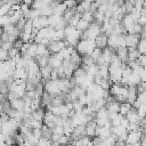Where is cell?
<instances>
[{
    "label": "cell",
    "mask_w": 146,
    "mask_h": 146,
    "mask_svg": "<svg viewBox=\"0 0 146 146\" xmlns=\"http://www.w3.org/2000/svg\"><path fill=\"white\" fill-rule=\"evenodd\" d=\"M76 51L81 55H90L95 49H96V43L95 40H81L79 42V44L76 46Z\"/></svg>",
    "instance_id": "6da1fadb"
},
{
    "label": "cell",
    "mask_w": 146,
    "mask_h": 146,
    "mask_svg": "<svg viewBox=\"0 0 146 146\" xmlns=\"http://www.w3.org/2000/svg\"><path fill=\"white\" fill-rule=\"evenodd\" d=\"M47 47H48L49 52L52 55V54H59V52H60L65 47H67V46H66L65 41H51L50 44L47 46Z\"/></svg>",
    "instance_id": "7a4b0ae2"
},
{
    "label": "cell",
    "mask_w": 146,
    "mask_h": 146,
    "mask_svg": "<svg viewBox=\"0 0 146 146\" xmlns=\"http://www.w3.org/2000/svg\"><path fill=\"white\" fill-rule=\"evenodd\" d=\"M95 43H96V48H100V49H105L108 47V35L106 33H100L96 39H95Z\"/></svg>",
    "instance_id": "3957f363"
},
{
    "label": "cell",
    "mask_w": 146,
    "mask_h": 146,
    "mask_svg": "<svg viewBox=\"0 0 146 146\" xmlns=\"http://www.w3.org/2000/svg\"><path fill=\"white\" fill-rule=\"evenodd\" d=\"M127 41V48H137L139 41H140V34H127L125 38Z\"/></svg>",
    "instance_id": "277c9868"
},
{
    "label": "cell",
    "mask_w": 146,
    "mask_h": 146,
    "mask_svg": "<svg viewBox=\"0 0 146 146\" xmlns=\"http://www.w3.org/2000/svg\"><path fill=\"white\" fill-rule=\"evenodd\" d=\"M33 26L41 30L43 27H48L49 26V17L47 16H39L36 18L33 19Z\"/></svg>",
    "instance_id": "5b68a950"
},
{
    "label": "cell",
    "mask_w": 146,
    "mask_h": 146,
    "mask_svg": "<svg viewBox=\"0 0 146 146\" xmlns=\"http://www.w3.org/2000/svg\"><path fill=\"white\" fill-rule=\"evenodd\" d=\"M63 60L64 59L62 58V56L59 54H52L49 57V64L48 65L51 66L52 68H59L63 64Z\"/></svg>",
    "instance_id": "8992f818"
},
{
    "label": "cell",
    "mask_w": 146,
    "mask_h": 146,
    "mask_svg": "<svg viewBox=\"0 0 146 146\" xmlns=\"http://www.w3.org/2000/svg\"><path fill=\"white\" fill-rule=\"evenodd\" d=\"M44 90L47 92H49L50 95H54V94H59L62 92L57 86V82L54 81V80H48L47 82H44Z\"/></svg>",
    "instance_id": "52a82bcc"
},
{
    "label": "cell",
    "mask_w": 146,
    "mask_h": 146,
    "mask_svg": "<svg viewBox=\"0 0 146 146\" xmlns=\"http://www.w3.org/2000/svg\"><path fill=\"white\" fill-rule=\"evenodd\" d=\"M138 98V91H137V86H129L128 87V96H127V103L133 104Z\"/></svg>",
    "instance_id": "ba28073f"
},
{
    "label": "cell",
    "mask_w": 146,
    "mask_h": 146,
    "mask_svg": "<svg viewBox=\"0 0 146 146\" xmlns=\"http://www.w3.org/2000/svg\"><path fill=\"white\" fill-rule=\"evenodd\" d=\"M13 76L15 80H26L29 76V71L26 67H16Z\"/></svg>",
    "instance_id": "9c48e42d"
},
{
    "label": "cell",
    "mask_w": 146,
    "mask_h": 146,
    "mask_svg": "<svg viewBox=\"0 0 146 146\" xmlns=\"http://www.w3.org/2000/svg\"><path fill=\"white\" fill-rule=\"evenodd\" d=\"M115 51H116V55L119 56V58L122 60V63L129 62V50L127 47H119Z\"/></svg>",
    "instance_id": "30bf717a"
},
{
    "label": "cell",
    "mask_w": 146,
    "mask_h": 146,
    "mask_svg": "<svg viewBox=\"0 0 146 146\" xmlns=\"http://www.w3.org/2000/svg\"><path fill=\"white\" fill-rule=\"evenodd\" d=\"M125 117L129 120L130 123H139L140 121V116L138 115V112H137V108H135L133 106L131 107V110L129 111V113L125 115Z\"/></svg>",
    "instance_id": "8fae6325"
},
{
    "label": "cell",
    "mask_w": 146,
    "mask_h": 146,
    "mask_svg": "<svg viewBox=\"0 0 146 146\" xmlns=\"http://www.w3.org/2000/svg\"><path fill=\"white\" fill-rule=\"evenodd\" d=\"M97 123L96 121H89L87 124H86V130H87V136L90 137V138H94L96 136V129H97Z\"/></svg>",
    "instance_id": "7c38bea8"
},
{
    "label": "cell",
    "mask_w": 146,
    "mask_h": 146,
    "mask_svg": "<svg viewBox=\"0 0 146 146\" xmlns=\"http://www.w3.org/2000/svg\"><path fill=\"white\" fill-rule=\"evenodd\" d=\"M10 105L13 108H15L16 111H19V112H24V110H25V102L23 98H17L15 100H11Z\"/></svg>",
    "instance_id": "4fadbf2b"
},
{
    "label": "cell",
    "mask_w": 146,
    "mask_h": 146,
    "mask_svg": "<svg viewBox=\"0 0 146 146\" xmlns=\"http://www.w3.org/2000/svg\"><path fill=\"white\" fill-rule=\"evenodd\" d=\"M106 110L108 111V113H120V107H121V103L114 100L112 103H106Z\"/></svg>",
    "instance_id": "5bb4252c"
},
{
    "label": "cell",
    "mask_w": 146,
    "mask_h": 146,
    "mask_svg": "<svg viewBox=\"0 0 146 146\" xmlns=\"http://www.w3.org/2000/svg\"><path fill=\"white\" fill-rule=\"evenodd\" d=\"M44 115H46V110H43V107H40L31 113V116L33 120H38V121H42V122H43Z\"/></svg>",
    "instance_id": "9a60e30c"
},
{
    "label": "cell",
    "mask_w": 146,
    "mask_h": 146,
    "mask_svg": "<svg viewBox=\"0 0 146 146\" xmlns=\"http://www.w3.org/2000/svg\"><path fill=\"white\" fill-rule=\"evenodd\" d=\"M122 23H123L124 27L127 29V31H129L136 22H135V19L132 18V16H131L130 14H127V15H124V17H123V19H122Z\"/></svg>",
    "instance_id": "2e32d148"
},
{
    "label": "cell",
    "mask_w": 146,
    "mask_h": 146,
    "mask_svg": "<svg viewBox=\"0 0 146 146\" xmlns=\"http://www.w3.org/2000/svg\"><path fill=\"white\" fill-rule=\"evenodd\" d=\"M128 132H129V131H128L125 128H123L122 125H119V127H112V133L116 135L119 138H120V137H122L123 135L128 133Z\"/></svg>",
    "instance_id": "e0dca14e"
},
{
    "label": "cell",
    "mask_w": 146,
    "mask_h": 146,
    "mask_svg": "<svg viewBox=\"0 0 146 146\" xmlns=\"http://www.w3.org/2000/svg\"><path fill=\"white\" fill-rule=\"evenodd\" d=\"M49 57L50 55H44V56H38L35 58V60L38 62V64L40 65V67H44L49 64Z\"/></svg>",
    "instance_id": "ac0fdd59"
},
{
    "label": "cell",
    "mask_w": 146,
    "mask_h": 146,
    "mask_svg": "<svg viewBox=\"0 0 146 146\" xmlns=\"http://www.w3.org/2000/svg\"><path fill=\"white\" fill-rule=\"evenodd\" d=\"M89 26H90V23H88L87 21H84V19L81 18L79 21L78 25H76V30L80 31V32H84V31H87L89 29Z\"/></svg>",
    "instance_id": "d6986e66"
},
{
    "label": "cell",
    "mask_w": 146,
    "mask_h": 146,
    "mask_svg": "<svg viewBox=\"0 0 146 146\" xmlns=\"http://www.w3.org/2000/svg\"><path fill=\"white\" fill-rule=\"evenodd\" d=\"M129 50V60H137L141 55L137 48H128Z\"/></svg>",
    "instance_id": "ffe728a7"
},
{
    "label": "cell",
    "mask_w": 146,
    "mask_h": 146,
    "mask_svg": "<svg viewBox=\"0 0 146 146\" xmlns=\"http://www.w3.org/2000/svg\"><path fill=\"white\" fill-rule=\"evenodd\" d=\"M74 135H76L79 138L83 137V136H87V130H86V125H78L74 128V131H73Z\"/></svg>",
    "instance_id": "44dd1931"
},
{
    "label": "cell",
    "mask_w": 146,
    "mask_h": 146,
    "mask_svg": "<svg viewBox=\"0 0 146 146\" xmlns=\"http://www.w3.org/2000/svg\"><path fill=\"white\" fill-rule=\"evenodd\" d=\"M41 131H42V137H43V138L51 139V137H52V135H54V132H52V129H51V128H49L48 125L43 124V127L41 128Z\"/></svg>",
    "instance_id": "7402d4cb"
},
{
    "label": "cell",
    "mask_w": 146,
    "mask_h": 146,
    "mask_svg": "<svg viewBox=\"0 0 146 146\" xmlns=\"http://www.w3.org/2000/svg\"><path fill=\"white\" fill-rule=\"evenodd\" d=\"M141 31H143V25H140L138 22H136V23L132 25V27L128 31V33H129V34H140Z\"/></svg>",
    "instance_id": "603a6c76"
},
{
    "label": "cell",
    "mask_w": 146,
    "mask_h": 146,
    "mask_svg": "<svg viewBox=\"0 0 146 146\" xmlns=\"http://www.w3.org/2000/svg\"><path fill=\"white\" fill-rule=\"evenodd\" d=\"M88 74V72L83 68V67H79V68H76L74 72H73V76L78 80V79H82V78H84L86 75Z\"/></svg>",
    "instance_id": "cb8c5ba5"
},
{
    "label": "cell",
    "mask_w": 146,
    "mask_h": 146,
    "mask_svg": "<svg viewBox=\"0 0 146 146\" xmlns=\"http://www.w3.org/2000/svg\"><path fill=\"white\" fill-rule=\"evenodd\" d=\"M131 107H132L131 104H129V103H122L121 104V107H120V114H122L123 116H125L129 113V111L131 110Z\"/></svg>",
    "instance_id": "d4e9b609"
},
{
    "label": "cell",
    "mask_w": 146,
    "mask_h": 146,
    "mask_svg": "<svg viewBox=\"0 0 146 146\" xmlns=\"http://www.w3.org/2000/svg\"><path fill=\"white\" fill-rule=\"evenodd\" d=\"M81 18L84 19V21H87V22L90 23V24L95 22V16H94V13H91V11H84V13L82 14Z\"/></svg>",
    "instance_id": "484cf974"
},
{
    "label": "cell",
    "mask_w": 146,
    "mask_h": 146,
    "mask_svg": "<svg viewBox=\"0 0 146 146\" xmlns=\"http://www.w3.org/2000/svg\"><path fill=\"white\" fill-rule=\"evenodd\" d=\"M90 55H91V57L94 58V60L97 63V60H98V59L102 57V55H103V49H100V48H96Z\"/></svg>",
    "instance_id": "4316f807"
},
{
    "label": "cell",
    "mask_w": 146,
    "mask_h": 146,
    "mask_svg": "<svg viewBox=\"0 0 146 146\" xmlns=\"http://www.w3.org/2000/svg\"><path fill=\"white\" fill-rule=\"evenodd\" d=\"M137 49L141 55H146V40H140L137 46Z\"/></svg>",
    "instance_id": "83f0119b"
},
{
    "label": "cell",
    "mask_w": 146,
    "mask_h": 146,
    "mask_svg": "<svg viewBox=\"0 0 146 146\" xmlns=\"http://www.w3.org/2000/svg\"><path fill=\"white\" fill-rule=\"evenodd\" d=\"M30 127L32 128V129H41L42 127H43V122L42 121H38V120H31V122H30Z\"/></svg>",
    "instance_id": "f1b7e54d"
},
{
    "label": "cell",
    "mask_w": 146,
    "mask_h": 146,
    "mask_svg": "<svg viewBox=\"0 0 146 146\" xmlns=\"http://www.w3.org/2000/svg\"><path fill=\"white\" fill-rule=\"evenodd\" d=\"M25 141H26V143H29V144H31L32 146H38L39 138H38V137H35V136L32 133V135H30V136L27 137V139H26Z\"/></svg>",
    "instance_id": "f546056e"
},
{
    "label": "cell",
    "mask_w": 146,
    "mask_h": 146,
    "mask_svg": "<svg viewBox=\"0 0 146 146\" xmlns=\"http://www.w3.org/2000/svg\"><path fill=\"white\" fill-rule=\"evenodd\" d=\"M80 19H81V15H80V14H76L73 18L70 19L68 25H71V26H73V27H76V25H78V23H79Z\"/></svg>",
    "instance_id": "4dcf8cb0"
},
{
    "label": "cell",
    "mask_w": 146,
    "mask_h": 146,
    "mask_svg": "<svg viewBox=\"0 0 146 146\" xmlns=\"http://www.w3.org/2000/svg\"><path fill=\"white\" fill-rule=\"evenodd\" d=\"M51 144H52L51 139H48V138H43V137H41V138L39 139L38 146H51Z\"/></svg>",
    "instance_id": "1f68e13d"
},
{
    "label": "cell",
    "mask_w": 146,
    "mask_h": 146,
    "mask_svg": "<svg viewBox=\"0 0 146 146\" xmlns=\"http://www.w3.org/2000/svg\"><path fill=\"white\" fill-rule=\"evenodd\" d=\"M52 132H54L55 135H58V136H63V135H65L64 125H56V127L52 129Z\"/></svg>",
    "instance_id": "d6a6232c"
},
{
    "label": "cell",
    "mask_w": 146,
    "mask_h": 146,
    "mask_svg": "<svg viewBox=\"0 0 146 146\" xmlns=\"http://www.w3.org/2000/svg\"><path fill=\"white\" fill-rule=\"evenodd\" d=\"M0 58H1V62L8 60L9 59V51L1 48V50H0Z\"/></svg>",
    "instance_id": "836d02e7"
},
{
    "label": "cell",
    "mask_w": 146,
    "mask_h": 146,
    "mask_svg": "<svg viewBox=\"0 0 146 146\" xmlns=\"http://www.w3.org/2000/svg\"><path fill=\"white\" fill-rule=\"evenodd\" d=\"M58 143H59L62 146H66V145H68V144H70V137H68V136H66V135H63V136H60V138H59Z\"/></svg>",
    "instance_id": "e575fe53"
},
{
    "label": "cell",
    "mask_w": 146,
    "mask_h": 146,
    "mask_svg": "<svg viewBox=\"0 0 146 146\" xmlns=\"http://www.w3.org/2000/svg\"><path fill=\"white\" fill-rule=\"evenodd\" d=\"M137 112H138V115L140 117H146V105L143 104L140 105L138 108H137Z\"/></svg>",
    "instance_id": "d590c367"
},
{
    "label": "cell",
    "mask_w": 146,
    "mask_h": 146,
    "mask_svg": "<svg viewBox=\"0 0 146 146\" xmlns=\"http://www.w3.org/2000/svg\"><path fill=\"white\" fill-rule=\"evenodd\" d=\"M64 3L66 5L67 8H74V7H78V5H79L78 0H65Z\"/></svg>",
    "instance_id": "8d00e7d4"
},
{
    "label": "cell",
    "mask_w": 146,
    "mask_h": 146,
    "mask_svg": "<svg viewBox=\"0 0 146 146\" xmlns=\"http://www.w3.org/2000/svg\"><path fill=\"white\" fill-rule=\"evenodd\" d=\"M23 46H24V41H23L22 39H17V40L14 42V48L18 49L19 51H21V49L23 48Z\"/></svg>",
    "instance_id": "74e56055"
},
{
    "label": "cell",
    "mask_w": 146,
    "mask_h": 146,
    "mask_svg": "<svg viewBox=\"0 0 146 146\" xmlns=\"http://www.w3.org/2000/svg\"><path fill=\"white\" fill-rule=\"evenodd\" d=\"M137 62H138V64H139L140 66L145 67V66H146V55H140L139 58L137 59Z\"/></svg>",
    "instance_id": "f35d334b"
},
{
    "label": "cell",
    "mask_w": 146,
    "mask_h": 146,
    "mask_svg": "<svg viewBox=\"0 0 146 146\" xmlns=\"http://www.w3.org/2000/svg\"><path fill=\"white\" fill-rule=\"evenodd\" d=\"M121 125L128 130V128H129V125H130V122H129V120H128L127 117H124V119L121 121Z\"/></svg>",
    "instance_id": "ab89813d"
},
{
    "label": "cell",
    "mask_w": 146,
    "mask_h": 146,
    "mask_svg": "<svg viewBox=\"0 0 146 146\" xmlns=\"http://www.w3.org/2000/svg\"><path fill=\"white\" fill-rule=\"evenodd\" d=\"M59 138H60V136H58V135H52V137H51V141H58L59 140Z\"/></svg>",
    "instance_id": "60d3db41"
},
{
    "label": "cell",
    "mask_w": 146,
    "mask_h": 146,
    "mask_svg": "<svg viewBox=\"0 0 146 146\" xmlns=\"http://www.w3.org/2000/svg\"><path fill=\"white\" fill-rule=\"evenodd\" d=\"M33 1H34V0H23V3H25V5L30 6V7H32V3H33Z\"/></svg>",
    "instance_id": "b9f144b4"
},
{
    "label": "cell",
    "mask_w": 146,
    "mask_h": 146,
    "mask_svg": "<svg viewBox=\"0 0 146 146\" xmlns=\"http://www.w3.org/2000/svg\"><path fill=\"white\" fill-rule=\"evenodd\" d=\"M125 146H133L132 144H125Z\"/></svg>",
    "instance_id": "7bdbcfd3"
}]
</instances>
